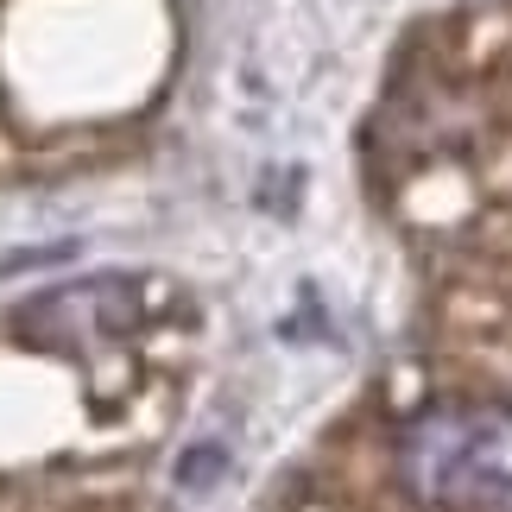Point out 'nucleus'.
<instances>
[{"mask_svg":"<svg viewBox=\"0 0 512 512\" xmlns=\"http://www.w3.org/2000/svg\"><path fill=\"white\" fill-rule=\"evenodd\" d=\"M405 487L443 512H512V411L456 405L405 430Z\"/></svg>","mask_w":512,"mask_h":512,"instance_id":"nucleus-1","label":"nucleus"}]
</instances>
